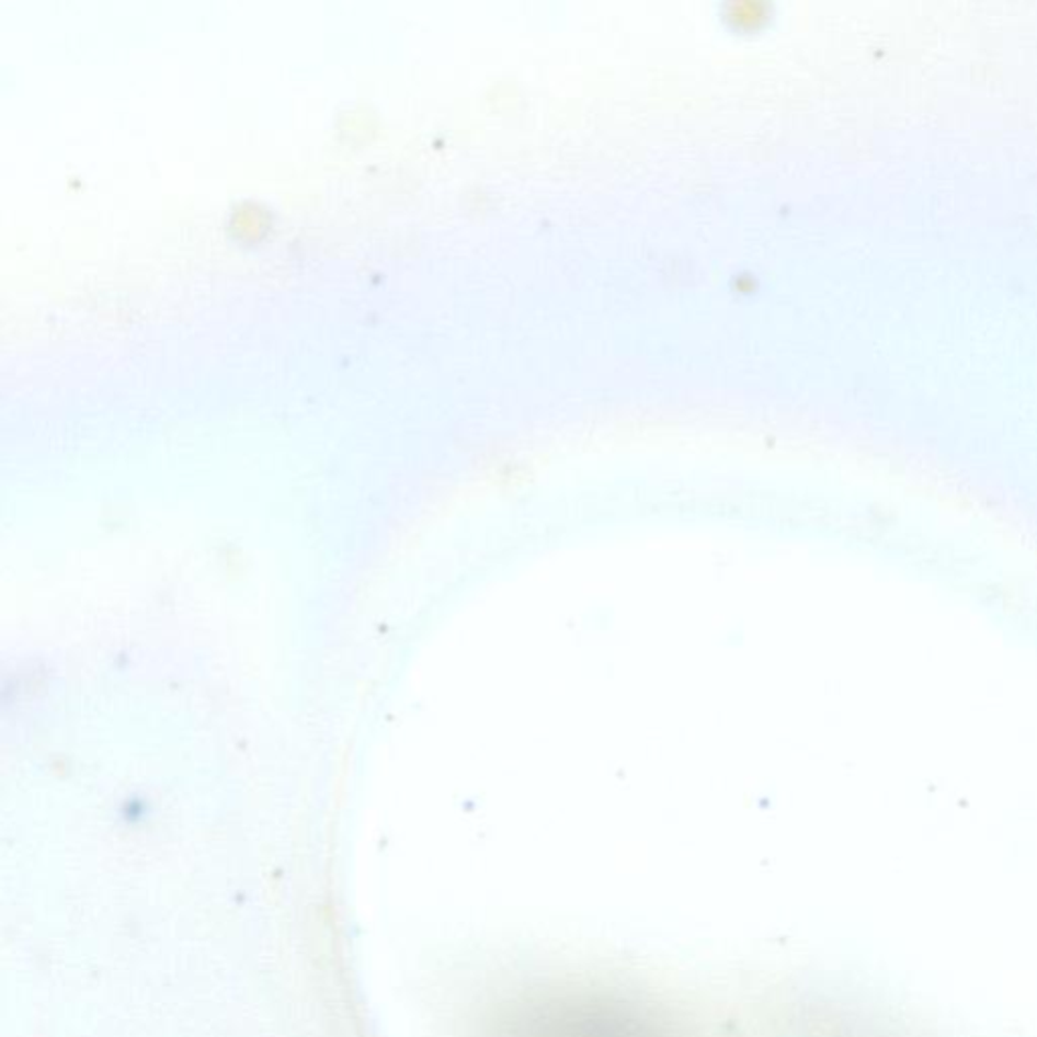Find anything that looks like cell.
Segmentation results:
<instances>
[{"label":"cell","mask_w":1037,"mask_h":1037,"mask_svg":"<svg viewBox=\"0 0 1037 1037\" xmlns=\"http://www.w3.org/2000/svg\"><path fill=\"white\" fill-rule=\"evenodd\" d=\"M492 1037H679L652 1007L588 991L535 993L518 999L494 1024Z\"/></svg>","instance_id":"6da1fadb"}]
</instances>
